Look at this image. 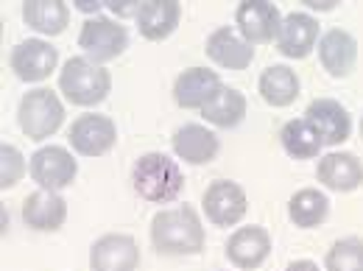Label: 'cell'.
<instances>
[{"label": "cell", "instance_id": "obj_1", "mask_svg": "<svg viewBox=\"0 0 363 271\" xmlns=\"http://www.w3.org/2000/svg\"><path fill=\"white\" fill-rule=\"evenodd\" d=\"M204 240H207L204 224L190 204L160 210L151 219V243L160 255H171V258L201 255Z\"/></svg>", "mask_w": 363, "mask_h": 271}, {"label": "cell", "instance_id": "obj_2", "mask_svg": "<svg viewBox=\"0 0 363 271\" xmlns=\"http://www.w3.org/2000/svg\"><path fill=\"white\" fill-rule=\"evenodd\" d=\"M132 187L140 199L151 204H171L184 190V174L174 157L162 151H148L132 168Z\"/></svg>", "mask_w": 363, "mask_h": 271}, {"label": "cell", "instance_id": "obj_3", "mask_svg": "<svg viewBox=\"0 0 363 271\" xmlns=\"http://www.w3.org/2000/svg\"><path fill=\"white\" fill-rule=\"evenodd\" d=\"M59 90L76 106H98L112 92V76L87 56H70L59 70Z\"/></svg>", "mask_w": 363, "mask_h": 271}, {"label": "cell", "instance_id": "obj_4", "mask_svg": "<svg viewBox=\"0 0 363 271\" xmlns=\"http://www.w3.org/2000/svg\"><path fill=\"white\" fill-rule=\"evenodd\" d=\"M17 123L23 129V135L34 143H43L48 137L59 132V126L65 123V104L59 101V95L48 87L28 90L20 98L17 106Z\"/></svg>", "mask_w": 363, "mask_h": 271}, {"label": "cell", "instance_id": "obj_5", "mask_svg": "<svg viewBox=\"0 0 363 271\" xmlns=\"http://www.w3.org/2000/svg\"><path fill=\"white\" fill-rule=\"evenodd\" d=\"M79 48L95 65H106L129 48V31H126V26H121V20L95 14L90 20H84V26H82Z\"/></svg>", "mask_w": 363, "mask_h": 271}, {"label": "cell", "instance_id": "obj_6", "mask_svg": "<svg viewBox=\"0 0 363 271\" xmlns=\"http://www.w3.org/2000/svg\"><path fill=\"white\" fill-rule=\"evenodd\" d=\"M28 174L43 190H62L70 187L79 177V162L65 145H43L31 154Z\"/></svg>", "mask_w": 363, "mask_h": 271}, {"label": "cell", "instance_id": "obj_7", "mask_svg": "<svg viewBox=\"0 0 363 271\" xmlns=\"http://www.w3.org/2000/svg\"><path fill=\"white\" fill-rule=\"evenodd\" d=\"M204 216L213 226H235L243 221L249 210L246 190L232 179H216L201 196Z\"/></svg>", "mask_w": 363, "mask_h": 271}, {"label": "cell", "instance_id": "obj_8", "mask_svg": "<svg viewBox=\"0 0 363 271\" xmlns=\"http://www.w3.org/2000/svg\"><path fill=\"white\" fill-rule=\"evenodd\" d=\"M67 140L82 157H104L118 143V126L109 115H79L67 132Z\"/></svg>", "mask_w": 363, "mask_h": 271}, {"label": "cell", "instance_id": "obj_9", "mask_svg": "<svg viewBox=\"0 0 363 271\" xmlns=\"http://www.w3.org/2000/svg\"><path fill=\"white\" fill-rule=\"evenodd\" d=\"M56 65H59V50L45 40H23L9 53V67L20 82H28V84L45 82L56 70Z\"/></svg>", "mask_w": 363, "mask_h": 271}, {"label": "cell", "instance_id": "obj_10", "mask_svg": "<svg viewBox=\"0 0 363 271\" xmlns=\"http://www.w3.org/2000/svg\"><path fill=\"white\" fill-rule=\"evenodd\" d=\"M235 26L246 43L263 45V43L277 40L279 26H282V14L269 0H243L235 9Z\"/></svg>", "mask_w": 363, "mask_h": 271}, {"label": "cell", "instance_id": "obj_11", "mask_svg": "<svg viewBox=\"0 0 363 271\" xmlns=\"http://www.w3.org/2000/svg\"><path fill=\"white\" fill-rule=\"evenodd\" d=\"M92 271H137L140 269V246L126 232L101 235L90 246Z\"/></svg>", "mask_w": 363, "mask_h": 271}, {"label": "cell", "instance_id": "obj_12", "mask_svg": "<svg viewBox=\"0 0 363 271\" xmlns=\"http://www.w3.org/2000/svg\"><path fill=\"white\" fill-rule=\"evenodd\" d=\"M224 252H227L229 263L235 269L255 271L260 269L269 260V255H272V235L257 224L240 226V229H235L229 235Z\"/></svg>", "mask_w": 363, "mask_h": 271}, {"label": "cell", "instance_id": "obj_13", "mask_svg": "<svg viewBox=\"0 0 363 271\" xmlns=\"http://www.w3.org/2000/svg\"><path fill=\"white\" fill-rule=\"evenodd\" d=\"M305 121L316 129L324 145H341L352 135V115L335 98H316L305 109Z\"/></svg>", "mask_w": 363, "mask_h": 271}, {"label": "cell", "instance_id": "obj_14", "mask_svg": "<svg viewBox=\"0 0 363 271\" xmlns=\"http://www.w3.org/2000/svg\"><path fill=\"white\" fill-rule=\"evenodd\" d=\"M221 90H224V82L216 70L187 67L174 82V101L182 109H204L207 104H213L218 98Z\"/></svg>", "mask_w": 363, "mask_h": 271}, {"label": "cell", "instance_id": "obj_15", "mask_svg": "<svg viewBox=\"0 0 363 271\" xmlns=\"http://www.w3.org/2000/svg\"><path fill=\"white\" fill-rule=\"evenodd\" d=\"M277 50L288 59H305L318 45V20L308 11H291L282 17L279 34H277Z\"/></svg>", "mask_w": 363, "mask_h": 271}, {"label": "cell", "instance_id": "obj_16", "mask_svg": "<svg viewBox=\"0 0 363 271\" xmlns=\"http://www.w3.org/2000/svg\"><path fill=\"white\" fill-rule=\"evenodd\" d=\"M318 62L333 79H347L358 65V40L344 28H330L318 37Z\"/></svg>", "mask_w": 363, "mask_h": 271}, {"label": "cell", "instance_id": "obj_17", "mask_svg": "<svg viewBox=\"0 0 363 271\" xmlns=\"http://www.w3.org/2000/svg\"><path fill=\"white\" fill-rule=\"evenodd\" d=\"M174 154L184 160L187 165H210L218 151H221V140L213 129H207L204 123H184L171 137Z\"/></svg>", "mask_w": 363, "mask_h": 271}, {"label": "cell", "instance_id": "obj_18", "mask_svg": "<svg viewBox=\"0 0 363 271\" xmlns=\"http://www.w3.org/2000/svg\"><path fill=\"white\" fill-rule=\"evenodd\" d=\"M316 179L335 193H352L363 184V162L352 151H330L318 157Z\"/></svg>", "mask_w": 363, "mask_h": 271}, {"label": "cell", "instance_id": "obj_19", "mask_svg": "<svg viewBox=\"0 0 363 271\" xmlns=\"http://www.w3.org/2000/svg\"><path fill=\"white\" fill-rule=\"evenodd\" d=\"M204 50H207V56H210L218 67H224V70H246V67L252 65V59H255L252 43H246L232 26H218V28L207 37Z\"/></svg>", "mask_w": 363, "mask_h": 271}, {"label": "cell", "instance_id": "obj_20", "mask_svg": "<svg viewBox=\"0 0 363 271\" xmlns=\"http://www.w3.org/2000/svg\"><path fill=\"white\" fill-rule=\"evenodd\" d=\"M23 221L37 232H56L67 221V201L56 190H34L23 201Z\"/></svg>", "mask_w": 363, "mask_h": 271}, {"label": "cell", "instance_id": "obj_21", "mask_svg": "<svg viewBox=\"0 0 363 271\" xmlns=\"http://www.w3.org/2000/svg\"><path fill=\"white\" fill-rule=\"evenodd\" d=\"M182 20V6L179 0H148L140 6L135 23L137 31L148 40V43H162L168 40Z\"/></svg>", "mask_w": 363, "mask_h": 271}, {"label": "cell", "instance_id": "obj_22", "mask_svg": "<svg viewBox=\"0 0 363 271\" xmlns=\"http://www.w3.org/2000/svg\"><path fill=\"white\" fill-rule=\"evenodd\" d=\"M257 90H260V98L269 104V106H291L296 98H299V76L294 67L288 65H272L260 73V82H257Z\"/></svg>", "mask_w": 363, "mask_h": 271}, {"label": "cell", "instance_id": "obj_23", "mask_svg": "<svg viewBox=\"0 0 363 271\" xmlns=\"http://www.w3.org/2000/svg\"><path fill=\"white\" fill-rule=\"evenodd\" d=\"M23 20L37 34L56 37L70 23V9L62 0H26L23 3Z\"/></svg>", "mask_w": 363, "mask_h": 271}, {"label": "cell", "instance_id": "obj_24", "mask_svg": "<svg viewBox=\"0 0 363 271\" xmlns=\"http://www.w3.org/2000/svg\"><path fill=\"white\" fill-rule=\"evenodd\" d=\"M330 216V199L316 187H302L288 199V219L299 229H316Z\"/></svg>", "mask_w": 363, "mask_h": 271}, {"label": "cell", "instance_id": "obj_25", "mask_svg": "<svg viewBox=\"0 0 363 271\" xmlns=\"http://www.w3.org/2000/svg\"><path fill=\"white\" fill-rule=\"evenodd\" d=\"M279 143L294 160H316L324 148V140L305 118H294L279 129Z\"/></svg>", "mask_w": 363, "mask_h": 271}, {"label": "cell", "instance_id": "obj_26", "mask_svg": "<svg viewBox=\"0 0 363 271\" xmlns=\"http://www.w3.org/2000/svg\"><path fill=\"white\" fill-rule=\"evenodd\" d=\"M246 112H249L246 95L240 90H235V87H224L213 104H207L201 109L204 121L210 126H218V129H235V126H240L243 118H246Z\"/></svg>", "mask_w": 363, "mask_h": 271}, {"label": "cell", "instance_id": "obj_27", "mask_svg": "<svg viewBox=\"0 0 363 271\" xmlns=\"http://www.w3.org/2000/svg\"><path fill=\"white\" fill-rule=\"evenodd\" d=\"M324 271H363V238H341L327 249Z\"/></svg>", "mask_w": 363, "mask_h": 271}, {"label": "cell", "instance_id": "obj_28", "mask_svg": "<svg viewBox=\"0 0 363 271\" xmlns=\"http://www.w3.org/2000/svg\"><path fill=\"white\" fill-rule=\"evenodd\" d=\"M26 171H28V165H26V157L20 154V148L11 143H3L0 145V187L3 190L14 187L26 177Z\"/></svg>", "mask_w": 363, "mask_h": 271}, {"label": "cell", "instance_id": "obj_29", "mask_svg": "<svg viewBox=\"0 0 363 271\" xmlns=\"http://www.w3.org/2000/svg\"><path fill=\"white\" fill-rule=\"evenodd\" d=\"M118 17H137V11H140V6L143 3H132V0H126V3H118V0H112V3H106Z\"/></svg>", "mask_w": 363, "mask_h": 271}, {"label": "cell", "instance_id": "obj_30", "mask_svg": "<svg viewBox=\"0 0 363 271\" xmlns=\"http://www.w3.org/2000/svg\"><path fill=\"white\" fill-rule=\"evenodd\" d=\"M285 271H321V269H318L313 260H294V263H288Z\"/></svg>", "mask_w": 363, "mask_h": 271}, {"label": "cell", "instance_id": "obj_31", "mask_svg": "<svg viewBox=\"0 0 363 271\" xmlns=\"http://www.w3.org/2000/svg\"><path fill=\"white\" fill-rule=\"evenodd\" d=\"M311 9H316V11H330V9H335V3L338 0H305Z\"/></svg>", "mask_w": 363, "mask_h": 271}, {"label": "cell", "instance_id": "obj_32", "mask_svg": "<svg viewBox=\"0 0 363 271\" xmlns=\"http://www.w3.org/2000/svg\"><path fill=\"white\" fill-rule=\"evenodd\" d=\"M76 6H79L82 11H95V14H98V9H101V3H92V0H79Z\"/></svg>", "mask_w": 363, "mask_h": 271}, {"label": "cell", "instance_id": "obj_33", "mask_svg": "<svg viewBox=\"0 0 363 271\" xmlns=\"http://www.w3.org/2000/svg\"><path fill=\"white\" fill-rule=\"evenodd\" d=\"M361 137H363V118H361Z\"/></svg>", "mask_w": 363, "mask_h": 271}]
</instances>
